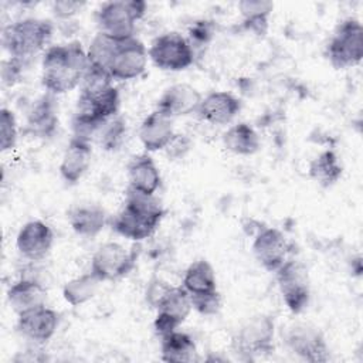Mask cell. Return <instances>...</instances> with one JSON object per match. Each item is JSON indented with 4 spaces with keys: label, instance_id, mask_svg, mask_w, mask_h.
I'll return each mask as SVG.
<instances>
[{
    "label": "cell",
    "instance_id": "cell-1",
    "mask_svg": "<svg viewBox=\"0 0 363 363\" xmlns=\"http://www.w3.org/2000/svg\"><path fill=\"white\" fill-rule=\"evenodd\" d=\"M41 82L47 92L61 95L81 85L88 68L86 51L79 41L57 44L47 48L43 57Z\"/></svg>",
    "mask_w": 363,
    "mask_h": 363
},
{
    "label": "cell",
    "instance_id": "cell-2",
    "mask_svg": "<svg viewBox=\"0 0 363 363\" xmlns=\"http://www.w3.org/2000/svg\"><path fill=\"white\" fill-rule=\"evenodd\" d=\"M166 211L155 196L128 190L123 207L112 220V228L132 241L150 237L162 223Z\"/></svg>",
    "mask_w": 363,
    "mask_h": 363
},
{
    "label": "cell",
    "instance_id": "cell-3",
    "mask_svg": "<svg viewBox=\"0 0 363 363\" xmlns=\"http://www.w3.org/2000/svg\"><path fill=\"white\" fill-rule=\"evenodd\" d=\"M52 30L50 20L27 17L4 27L1 43L10 57L26 61L48 44Z\"/></svg>",
    "mask_w": 363,
    "mask_h": 363
},
{
    "label": "cell",
    "instance_id": "cell-4",
    "mask_svg": "<svg viewBox=\"0 0 363 363\" xmlns=\"http://www.w3.org/2000/svg\"><path fill=\"white\" fill-rule=\"evenodd\" d=\"M147 4L143 0H116L104 3L96 13L99 31L116 41L135 37L136 23L143 18Z\"/></svg>",
    "mask_w": 363,
    "mask_h": 363
},
{
    "label": "cell",
    "instance_id": "cell-5",
    "mask_svg": "<svg viewBox=\"0 0 363 363\" xmlns=\"http://www.w3.org/2000/svg\"><path fill=\"white\" fill-rule=\"evenodd\" d=\"M326 58L336 69H346L360 64L363 58V26L357 18L342 20L328 45Z\"/></svg>",
    "mask_w": 363,
    "mask_h": 363
},
{
    "label": "cell",
    "instance_id": "cell-6",
    "mask_svg": "<svg viewBox=\"0 0 363 363\" xmlns=\"http://www.w3.org/2000/svg\"><path fill=\"white\" fill-rule=\"evenodd\" d=\"M139 248L126 250L119 242L102 244L91 258L89 272L99 281H116L126 277L136 265Z\"/></svg>",
    "mask_w": 363,
    "mask_h": 363
},
{
    "label": "cell",
    "instance_id": "cell-7",
    "mask_svg": "<svg viewBox=\"0 0 363 363\" xmlns=\"http://www.w3.org/2000/svg\"><path fill=\"white\" fill-rule=\"evenodd\" d=\"M277 282L286 308L298 315L306 309L311 299V285L306 267L295 259L288 258L277 271Z\"/></svg>",
    "mask_w": 363,
    "mask_h": 363
},
{
    "label": "cell",
    "instance_id": "cell-8",
    "mask_svg": "<svg viewBox=\"0 0 363 363\" xmlns=\"http://www.w3.org/2000/svg\"><path fill=\"white\" fill-rule=\"evenodd\" d=\"M147 54L152 62L163 71H183L194 61L191 43L176 31L156 37L152 41Z\"/></svg>",
    "mask_w": 363,
    "mask_h": 363
},
{
    "label": "cell",
    "instance_id": "cell-9",
    "mask_svg": "<svg viewBox=\"0 0 363 363\" xmlns=\"http://www.w3.org/2000/svg\"><path fill=\"white\" fill-rule=\"evenodd\" d=\"M275 323L268 315L259 313L250 318L234 337L233 346L244 359L269 354L274 352Z\"/></svg>",
    "mask_w": 363,
    "mask_h": 363
},
{
    "label": "cell",
    "instance_id": "cell-10",
    "mask_svg": "<svg viewBox=\"0 0 363 363\" xmlns=\"http://www.w3.org/2000/svg\"><path fill=\"white\" fill-rule=\"evenodd\" d=\"M149 54L145 44L132 37L125 41H119L112 54L108 71L112 79L129 81L140 77L147 67Z\"/></svg>",
    "mask_w": 363,
    "mask_h": 363
},
{
    "label": "cell",
    "instance_id": "cell-11",
    "mask_svg": "<svg viewBox=\"0 0 363 363\" xmlns=\"http://www.w3.org/2000/svg\"><path fill=\"white\" fill-rule=\"evenodd\" d=\"M285 343L301 359L318 363L329 359V349L322 332L309 323H295L285 332Z\"/></svg>",
    "mask_w": 363,
    "mask_h": 363
},
{
    "label": "cell",
    "instance_id": "cell-12",
    "mask_svg": "<svg viewBox=\"0 0 363 363\" xmlns=\"http://www.w3.org/2000/svg\"><path fill=\"white\" fill-rule=\"evenodd\" d=\"M291 245L285 235L272 227L261 228L252 241V254L258 264L269 272H275L286 259Z\"/></svg>",
    "mask_w": 363,
    "mask_h": 363
},
{
    "label": "cell",
    "instance_id": "cell-13",
    "mask_svg": "<svg viewBox=\"0 0 363 363\" xmlns=\"http://www.w3.org/2000/svg\"><path fill=\"white\" fill-rule=\"evenodd\" d=\"M191 302L187 291L180 286H173L163 302L156 309V318L153 320L155 332L162 337L176 330L191 312Z\"/></svg>",
    "mask_w": 363,
    "mask_h": 363
},
{
    "label": "cell",
    "instance_id": "cell-14",
    "mask_svg": "<svg viewBox=\"0 0 363 363\" xmlns=\"http://www.w3.org/2000/svg\"><path fill=\"white\" fill-rule=\"evenodd\" d=\"M58 323V313L54 309L41 305L18 315L17 330L21 336L34 343H45L57 332Z\"/></svg>",
    "mask_w": 363,
    "mask_h": 363
},
{
    "label": "cell",
    "instance_id": "cell-15",
    "mask_svg": "<svg viewBox=\"0 0 363 363\" xmlns=\"http://www.w3.org/2000/svg\"><path fill=\"white\" fill-rule=\"evenodd\" d=\"M203 95L190 84L179 82L167 86L157 99L156 108L166 116L174 119L197 113Z\"/></svg>",
    "mask_w": 363,
    "mask_h": 363
},
{
    "label": "cell",
    "instance_id": "cell-16",
    "mask_svg": "<svg viewBox=\"0 0 363 363\" xmlns=\"http://www.w3.org/2000/svg\"><path fill=\"white\" fill-rule=\"evenodd\" d=\"M54 242V233L48 224L40 220H31L26 223L16 238L18 252L30 259L40 261L51 250Z\"/></svg>",
    "mask_w": 363,
    "mask_h": 363
},
{
    "label": "cell",
    "instance_id": "cell-17",
    "mask_svg": "<svg viewBox=\"0 0 363 363\" xmlns=\"http://www.w3.org/2000/svg\"><path fill=\"white\" fill-rule=\"evenodd\" d=\"M241 99L227 91H213L203 96L197 115L211 125H227L241 111Z\"/></svg>",
    "mask_w": 363,
    "mask_h": 363
},
{
    "label": "cell",
    "instance_id": "cell-18",
    "mask_svg": "<svg viewBox=\"0 0 363 363\" xmlns=\"http://www.w3.org/2000/svg\"><path fill=\"white\" fill-rule=\"evenodd\" d=\"M91 156V142L78 136H72L64 150L60 163L61 177L69 184H75L77 182H79L89 169Z\"/></svg>",
    "mask_w": 363,
    "mask_h": 363
},
{
    "label": "cell",
    "instance_id": "cell-19",
    "mask_svg": "<svg viewBox=\"0 0 363 363\" xmlns=\"http://www.w3.org/2000/svg\"><path fill=\"white\" fill-rule=\"evenodd\" d=\"M128 182L129 190L155 196L157 189L160 187L162 177L159 167L156 166L152 156L147 153L133 156L128 163Z\"/></svg>",
    "mask_w": 363,
    "mask_h": 363
},
{
    "label": "cell",
    "instance_id": "cell-20",
    "mask_svg": "<svg viewBox=\"0 0 363 363\" xmlns=\"http://www.w3.org/2000/svg\"><path fill=\"white\" fill-rule=\"evenodd\" d=\"M174 133L173 119L157 109L152 111L139 128V139L147 152L163 150Z\"/></svg>",
    "mask_w": 363,
    "mask_h": 363
},
{
    "label": "cell",
    "instance_id": "cell-21",
    "mask_svg": "<svg viewBox=\"0 0 363 363\" xmlns=\"http://www.w3.org/2000/svg\"><path fill=\"white\" fill-rule=\"evenodd\" d=\"M58 126L54 95L47 92L38 98L27 113V130L35 138H51Z\"/></svg>",
    "mask_w": 363,
    "mask_h": 363
},
{
    "label": "cell",
    "instance_id": "cell-22",
    "mask_svg": "<svg viewBox=\"0 0 363 363\" xmlns=\"http://www.w3.org/2000/svg\"><path fill=\"white\" fill-rule=\"evenodd\" d=\"M7 301L11 309L20 315L28 309L45 305L47 289L35 279L21 278L9 288Z\"/></svg>",
    "mask_w": 363,
    "mask_h": 363
},
{
    "label": "cell",
    "instance_id": "cell-23",
    "mask_svg": "<svg viewBox=\"0 0 363 363\" xmlns=\"http://www.w3.org/2000/svg\"><path fill=\"white\" fill-rule=\"evenodd\" d=\"M68 221L75 234L81 237H95L105 228L108 216L98 204H82L69 210Z\"/></svg>",
    "mask_w": 363,
    "mask_h": 363
},
{
    "label": "cell",
    "instance_id": "cell-24",
    "mask_svg": "<svg viewBox=\"0 0 363 363\" xmlns=\"http://www.w3.org/2000/svg\"><path fill=\"white\" fill-rule=\"evenodd\" d=\"M160 339L162 360L169 363H190L197 359V347L189 333L176 329Z\"/></svg>",
    "mask_w": 363,
    "mask_h": 363
},
{
    "label": "cell",
    "instance_id": "cell-25",
    "mask_svg": "<svg viewBox=\"0 0 363 363\" xmlns=\"http://www.w3.org/2000/svg\"><path fill=\"white\" fill-rule=\"evenodd\" d=\"M182 286L190 296L206 295L217 291L216 272L211 264L206 259L193 261L184 271Z\"/></svg>",
    "mask_w": 363,
    "mask_h": 363
},
{
    "label": "cell",
    "instance_id": "cell-26",
    "mask_svg": "<svg viewBox=\"0 0 363 363\" xmlns=\"http://www.w3.org/2000/svg\"><path fill=\"white\" fill-rule=\"evenodd\" d=\"M223 145L234 155L251 156L259 150L261 140L257 130L251 125L240 122L230 126L223 133Z\"/></svg>",
    "mask_w": 363,
    "mask_h": 363
},
{
    "label": "cell",
    "instance_id": "cell-27",
    "mask_svg": "<svg viewBox=\"0 0 363 363\" xmlns=\"http://www.w3.org/2000/svg\"><path fill=\"white\" fill-rule=\"evenodd\" d=\"M238 10L242 17V26L255 35H265L269 26V16L274 3L268 0H241Z\"/></svg>",
    "mask_w": 363,
    "mask_h": 363
},
{
    "label": "cell",
    "instance_id": "cell-28",
    "mask_svg": "<svg viewBox=\"0 0 363 363\" xmlns=\"http://www.w3.org/2000/svg\"><path fill=\"white\" fill-rule=\"evenodd\" d=\"M309 177L322 187H330L342 177L343 167L333 150H323L309 163Z\"/></svg>",
    "mask_w": 363,
    "mask_h": 363
},
{
    "label": "cell",
    "instance_id": "cell-29",
    "mask_svg": "<svg viewBox=\"0 0 363 363\" xmlns=\"http://www.w3.org/2000/svg\"><path fill=\"white\" fill-rule=\"evenodd\" d=\"M98 286L99 281L88 272L69 279L62 288V296L71 306H81L95 296Z\"/></svg>",
    "mask_w": 363,
    "mask_h": 363
},
{
    "label": "cell",
    "instance_id": "cell-30",
    "mask_svg": "<svg viewBox=\"0 0 363 363\" xmlns=\"http://www.w3.org/2000/svg\"><path fill=\"white\" fill-rule=\"evenodd\" d=\"M119 41L111 38L109 35L104 34V33H98L88 50H86V57H88V64L89 65H94V67H99V68H104L108 71V65L111 62V58H112V54L116 48V44Z\"/></svg>",
    "mask_w": 363,
    "mask_h": 363
},
{
    "label": "cell",
    "instance_id": "cell-31",
    "mask_svg": "<svg viewBox=\"0 0 363 363\" xmlns=\"http://www.w3.org/2000/svg\"><path fill=\"white\" fill-rule=\"evenodd\" d=\"M125 133H126L125 119L119 115H115L99 128V130L96 132V138L99 145L105 150H116L123 142Z\"/></svg>",
    "mask_w": 363,
    "mask_h": 363
},
{
    "label": "cell",
    "instance_id": "cell-32",
    "mask_svg": "<svg viewBox=\"0 0 363 363\" xmlns=\"http://www.w3.org/2000/svg\"><path fill=\"white\" fill-rule=\"evenodd\" d=\"M17 143V122L14 113L1 108L0 111V149L1 152L11 150Z\"/></svg>",
    "mask_w": 363,
    "mask_h": 363
},
{
    "label": "cell",
    "instance_id": "cell-33",
    "mask_svg": "<svg viewBox=\"0 0 363 363\" xmlns=\"http://www.w3.org/2000/svg\"><path fill=\"white\" fill-rule=\"evenodd\" d=\"M190 296V295H189ZM191 308L204 316L216 315L221 308V295L218 291L206 294V295H194L190 296Z\"/></svg>",
    "mask_w": 363,
    "mask_h": 363
},
{
    "label": "cell",
    "instance_id": "cell-34",
    "mask_svg": "<svg viewBox=\"0 0 363 363\" xmlns=\"http://www.w3.org/2000/svg\"><path fill=\"white\" fill-rule=\"evenodd\" d=\"M173 285L166 282L162 278H152L145 289V299L150 305V308L157 309V306L163 302V299L167 296V294L172 291Z\"/></svg>",
    "mask_w": 363,
    "mask_h": 363
},
{
    "label": "cell",
    "instance_id": "cell-35",
    "mask_svg": "<svg viewBox=\"0 0 363 363\" xmlns=\"http://www.w3.org/2000/svg\"><path fill=\"white\" fill-rule=\"evenodd\" d=\"M191 149V140L187 135L183 133H174L167 146L163 149L166 152V156L172 160L184 157L189 150Z\"/></svg>",
    "mask_w": 363,
    "mask_h": 363
},
{
    "label": "cell",
    "instance_id": "cell-36",
    "mask_svg": "<svg viewBox=\"0 0 363 363\" xmlns=\"http://www.w3.org/2000/svg\"><path fill=\"white\" fill-rule=\"evenodd\" d=\"M24 65V60L10 57V60L3 61L1 67V78L6 85H14L21 75V68Z\"/></svg>",
    "mask_w": 363,
    "mask_h": 363
},
{
    "label": "cell",
    "instance_id": "cell-37",
    "mask_svg": "<svg viewBox=\"0 0 363 363\" xmlns=\"http://www.w3.org/2000/svg\"><path fill=\"white\" fill-rule=\"evenodd\" d=\"M84 6H85V1L60 0V1L52 3V13L55 14V17H58L61 20H67V18H71L75 14L81 13Z\"/></svg>",
    "mask_w": 363,
    "mask_h": 363
},
{
    "label": "cell",
    "instance_id": "cell-38",
    "mask_svg": "<svg viewBox=\"0 0 363 363\" xmlns=\"http://www.w3.org/2000/svg\"><path fill=\"white\" fill-rule=\"evenodd\" d=\"M190 35H191V38H194L199 43H207L210 40V37L213 35V31L207 21H197L191 27Z\"/></svg>",
    "mask_w": 363,
    "mask_h": 363
}]
</instances>
